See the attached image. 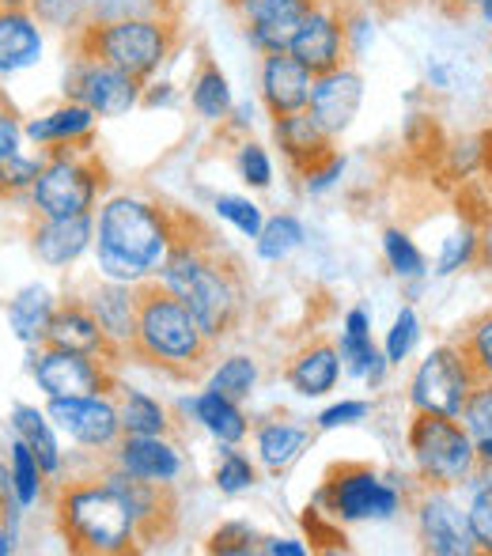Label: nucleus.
<instances>
[{"instance_id":"nucleus-1","label":"nucleus","mask_w":492,"mask_h":556,"mask_svg":"<svg viewBox=\"0 0 492 556\" xmlns=\"http://www.w3.org/2000/svg\"><path fill=\"white\" fill-rule=\"evenodd\" d=\"M160 280L198 315L216 344L243 323L250 300L243 257L224 247L201 216L175 208V242L167 250Z\"/></svg>"},{"instance_id":"nucleus-2","label":"nucleus","mask_w":492,"mask_h":556,"mask_svg":"<svg viewBox=\"0 0 492 556\" xmlns=\"http://www.w3.org/2000/svg\"><path fill=\"white\" fill-rule=\"evenodd\" d=\"M133 300H137V326H133V341L125 352L137 364L175 382H198L201 375H209L216 359V341L160 277L133 285Z\"/></svg>"},{"instance_id":"nucleus-3","label":"nucleus","mask_w":492,"mask_h":556,"mask_svg":"<svg viewBox=\"0 0 492 556\" xmlns=\"http://www.w3.org/2000/svg\"><path fill=\"white\" fill-rule=\"evenodd\" d=\"M175 242V208L140 198H111L99 208V273L118 285H140L160 277Z\"/></svg>"},{"instance_id":"nucleus-4","label":"nucleus","mask_w":492,"mask_h":556,"mask_svg":"<svg viewBox=\"0 0 492 556\" xmlns=\"http://www.w3.org/2000/svg\"><path fill=\"white\" fill-rule=\"evenodd\" d=\"M53 527L68 553L80 556H122L140 553L137 519L129 500L99 477H68L53 492Z\"/></svg>"},{"instance_id":"nucleus-5","label":"nucleus","mask_w":492,"mask_h":556,"mask_svg":"<svg viewBox=\"0 0 492 556\" xmlns=\"http://www.w3.org/2000/svg\"><path fill=\"white\" fill-rule=\"evenodd\" d=\"M111 186L106 163L99 160L96 140L84 144L46 148V163L30 186V208L50 220H68V216H88L99 205V198Z\"/></svg>"},{"instance_id":"nucleus-6","label":"nucleus","mask_w":492,"mask_h":556,"mask_svg":"<svg viewBox=\"0 0 492 556\" xmlns=\"http://www.w3.org/2000/svg\"><path fill=\"white\" fill-rule=\"evenodd\" d=\"M73 50L103 58L137 80H155L178 50V20H122L88 23L73 38Z\"/></svg>"},{"instance_id":"nucleus-7","label":"nucleus","mask_w":492,"mask_h":556,"mask_svg":"<svg viewBox=\"0 0 492 556\" xmlns=\"http://www.w3.org/2000/svg\"><path fill=\"white\" fill-rule=\"evenodd\" d=\"M405 443H409L413 469H417V481L425 489L451 492L474 481V473H478V446L458 417L413 409Z\"/></svg>"},{"instance_id":"nucleus-8","label":"nucleus","mask_w":492,"mask_h":556,"mask_svg":"<svg viewBox=\"0 0 492 556\" xmlns=\"http://www.w3.org/2000/svg\"><path fill=\"white\" fill-rule=\"evenodd\" d=\"M315 504L338 522H382L394 519L398 507H402V496H398L394 484L382 481L379 469L368 466V462H338L326 473Z\"/></svg>"},{"instance_id":"nucleus-9","label":"nucleus","mask_w":492,"mask_h":556,"mask_svg":"<svg viewBox=\"0 0 492 556\" xmlns=\"http://www.w3.org/2000/svg\"><path fill=\"white\" fill-rule=\"evenodd\" d=\"M140 96H144V80H137L103 58L73 50L65 73V99L88 106L99 117H125L140 106Z\"/></svg>"},{"instance_id":"nucleus-10","label":"nucleus","mask_w":492,"mask_h":556,"mask_svg":"<svg viewBox=\"0 0 492 556\" xmlns=\"http://www.w3.org/2000/svg\"><path fill=\"white\" fill-rule=\"evenodd\" d=\"M474 387H478V382H474L466 359L458 356L455 344L443 341L420 359L417 375H413V382H409V405L413 409H425V413L458 417Z\"/></svg>"},{"instance_id":"nucleus-11","label":"nucleus","mask_w":492,"mask_h":556,"mask_svg":"<svg viewBox=\"0 0 492 556\" xmlns=\"http://www.w3.org/2000/svg\"><path fill=\"white\" fill-rule=\"evenodd\" d=\"M38 390L46 397H84V394H118V379H114V364L88 352H68V349H46L38 344V356L30 364Z\"/></svg>"},{"instance_id":"nucleus-12","label":"nucleus","mask_w":492,"mask_h":556,"mask_svg":"<svg viewBox=\"0 0 492 556\" xmlns=\"http://www.w3.org/2000/svg\"><path fill=\"white\" fill-rule=\"evenodd\" d=\"M288 53L295 61H303L315 76L333 73L341 65H353L345 38V4L341 0H315L311 12L303 15L300 30L292 35Z\"/></svg>"},{"instance_id":"nucleus-13","label":"nucleus","mask_w":492,"mask_h":556,"mask_svg":"<svg viewBox=\"0 0 492 556\" xmlns=\"http://www.w3.org/2000/svg\"><path fill=\"white\" fill-rule=\"evenodd\" d=\"M106 481L129 500L133 519H137V542L140 549H152V545H163L175 538L178 530V496L171 484L163 481H144V477H133L125 469H106Z\"/></svg>"},{"instance_id":"nucleus-14","label":"nucleus","mask_w":492,"mask_h":556,"mask_svg":"<svg viewBox=\"0 0 492 556\" xmlns=\"http://www.w3.org/2000/svg\"><path fill=\"white\" fill-rule=\"evenodd\" d=\"M50 420L88 451H111L122 440V417L114 394H84V397H50L46 405Z\"/></svg>"},{"instance_id":"nucleus-15","label":"nucleus","mask_w":492,"mask_h":556,"mask_svg":"<svg viewBox=\"0 0 492 556\" xmlns=\"http://www.w3.org/2000/svg\"><path fill=\"white\" fill-rule=\"evenodd\" d=\"M46 349H68V352H88V356H99L106 364H118L122 359V344L114 341L111 333L103 330V323L96 318V311L88 307L84 295H68L53 307V318L46 326L42 337Z\"/></svg>"},{"instance_id":"nucleus-16","label":"nucleus","mask_w":492,"mask_h":556,"mask_svg":"<svg viewBox=\"0 0 492 556\" xmlns=\"http://www.w3.org/2000/svg\"><path fill=\"white\" fill-rule=\"evenodd\" d=\"M417 538H420V549L432 556L478 553L470 515L458 511L455 500L443 489H425V496L417 500Z\"/></svg>"},{"instance_id":"nucleus-17","label":"nucleus","mask_w":492,"mask_h":556,"mask_svg":"<svg viewBox=\"0 0 492 556\" xmlns=\"http://www.w3.org/2000/svg\"><path fill=\"white\" fill-rule=\"evenodd\" d=\"M315 0H228L231 12L243 20L247 42L257 53H280L292 46V35L300 30L303 15Z\"/></svg>"},{"instance_id":"nucleus-18","label":"nucleus","mask_w":492,"mask_h":556,"mask_svg":"<svg viewBox=\"0 0 492 556\" xmlns=\"http://www.w3.org/2000/svg\"><path fill=\"white\" fill-rule=\"evenodd\" d=\"M311 88H315V73L303 61H295L288 50L262 53V68H257V96L269 117H285L295 111H307Z\"/></svg>"},{"instance_id":"nucleus-19","label":"nucleus","mask_w":492,"mask_h":556,"mask_svg":"<svg viewBox=\"0 0 492 556\" xmlns=\"http://www.w3.org/2000/svg\"><path fill=\"white\" fill-rule=\"evenodd\" d=\"M361 106H364V76L353 65H341L333 73L315 76L307 111L326 125L330 137H341V132L353 129Z\"/></svg>"},{"instance_id":"nucleus-20","label":"nucleus","mask_w":492,"mask_h":556,"mask_svg":"<svg viewBox=\"0 0 492 556\" xmlns=\"http://www.w3.org/2000/svg\"><path fill=\"white\" fill-rule=\"evenodd\" d=\"M27 239H30V254L38 262L50 265V269H65V265H73L91 247L96 220H91V213L68 216V220H50V216L35 213V224L27 227Z\"/></svg>"},{"instance_id":"nucleus-21","label":"nucleus","mask_w":492,"mask_h":556,"mask_svg":"<svg viewBox=\"0 0 492 556\" xmlns=\"http://www.w3.org/2000/svg\"><path fill=\"white\" fill-rule=\"evenodd\" d=\"M273 140H277L280 155H285L295 175H303V170H311L315 163H323L330 152H338V148H333L338 137H330L326 125L311 111L273 117Z\"/></svg>"},{"instance_id":"nucleus-22","label":"nucleus","mask_w":492,"mask_h":556,"mask_svg":"<svg viewBox=\"0 0 492 556\" xmlns=\"http://www.w3.org/2000/svg\"><path fill=\"white\" fill-rule=\"evenodd\" d=\"M341 375V349L330 341V337H311L307 344L292 352L285 367V379L295 394L303 397H323L338 387Z\"/></svg>"},{"instance_id":"nucleus-23","label":"nucleus","mask_w":492,"mask_h":556,"mask_svg":"<svg viewBox=\"0 0 492 556\" xmlns=\"http://www.w3.org/2000/svg\"><path fill=\"white\" fill-rule=\"evenodd\" d=\"M42 23L23 4H0V76L27 73L42 61Z\"/></svg>"},{"instance_id":"nucleus-24","label":"nucleus","mask_w":492,"mask_h":556,"mask_svg":"<svg viewBox=\"0 0 492 556\" xmlns=\"http://www.w3.org/2000/svg\"><path fill=\"white\" fill-rule=\"evenodd\" d=\"M114 451V466L144 481L175 484L182 473V454L167 443V435H122Z\"/></svg>"},{"instance_id":"nucleus-25","label":"nucleus","mask_w":492,"mask_h":556,"mask_svg":"<svg viewBox=\"0 0 492 556\" xmlns=\"http://www.w3.org/2000/svg\"><path fill=\"white\" fill-rule=\"evenodd\" d=\"M96 122H99L96 111L65 99V103L53 106V111L27 117V122H23V137L42 148V152L46 148H61V144H84V140H96Z\"/></svg>"},{"instance_id":"nucleus-26","label":"nucleus","mask_w":492,"mask_h":556,"mask_svg":"<svg viewBox=\"0 0 492 556\" xmlns=\"http://www.w3.org/2000/svg\"><path fill=\"white\" fill-rule=\"evenodd\" d=\"M84 300H88V307L96 311V318L103 323V330L111 333L122 349H129L133 326H137V300H133V285H118V280L103 277V285H91L88 292H84Z\"/></svg>"},{"instance_id":"nucleus-27","label":"nucleus","mask_w":492,"mask_h":556,"mask_svg":"<svg viewBox=\"0 0 492 556\" xmlns=\"http://www.w3.org/2000/svg\"><path fill=\"white\" fill-rule=\"evenodd\" d=\"M341 359H345V371L349 375H361V379H368L371 387H379L382 382V371H387L390 359L379 356V349H375L371 341V326H368V311L353 307L345 315V333H341Z\"/></svg>"},{"instance_id":"nucleus-28","label":"nucleus","mask_w":492,"mask_h":556,"mask_svg":"<svg viewBox=\"0 0 492 556\" xmlns=\"http://www.w3.org/2000/svg\"><path fill=\"white\" fill-rule=\"evenodd\" d=\"M190 106L201 122L209 125H224L236 106V91H231V80L213 58H201L198 73L190 80Z\"/></svg>"},{"instance_id":"nucleus-29","label":"nucleus","mask_w":492,"mask_h":556,"mask_svg":"<svg viewBox=\"0 0 492 556\" xmlns=\"http://www.w3.org/2000/svg\"><path fill=\"white\" fill-rule=\"evenodd\" d=\"M53 307H58V300L50 295V288L27 285L8 300V326H12V333L20 337L23 344H42L46 326H50V318H53Z\"/></svg>"},{"instance_id":"nucleus-30","label":"nucleus","mask_w":492,"mask_h":556,"mask_svg":"<svg viewBox=\"0 0 492 556\" xmlns=\"http://www.w3.org/2000/svg\"><path fill=\"white\" fill-rule=\"evenodd\" d=\"M307 440H311L307 428L292 425V420H265V425H257V454H262L269 473H285L303 454Z\"/></svg>"},{"instance_id":"nucleus-31","label":"nucleus","mask_w":492,"mask_h":556,"mask_svg":"<svg viewBox=\"0 0 492 556\" xmlns=\"http://www.w3.org/2000/svg\"><path fill=\"white\" fill-rule=\"evenodd\" d=\"M53 420L50 413H38L35 405H15L12 409V428L23 443L35 451L38 466H42L46 477H58L61 473V446L53 440Z\"/></svg>"},{"instance_id":"nucleus-32","label":"nucleus","mask_w":492,"mask_h":556,"mask_svg":"<svg viewBox=\"0 0 492 556\" xmlns=\"http://www.w3.org/2000/svg\"><path fill=\"white\" fill-rule=\"evenodd\" d=\"M190 409L224 446H236V443L247 440L250 425H247L243 409H239V402H231V397L216 394V390H205V394L193 397Z\"/></svg>"},{"instance_id":"nucleus-33","label":"nucleus","mask_w":492,"mask_h":556,"mask_svg":"<svg viewBox=\"0 0 492 556\" xmlns=\"http://www.w3.org/2000/svg\"><path fill=\"white\" fill-rule=\"evenodd\" d=\"M451 344H455L458 356L466 359L474 382H492V307L466 318V323L451 333Z\"/></svg>"},{"instance_id":"nucleus-34","label":"nucleus","mask_w":492,"mask_h":556,"mask_svg":"<svg viewBox=\"0 0 492 556\" xmlns=\"http://www.w3.org/2000/svg\"><path fill=\"white\" fill-rule=\"evenodd\" d=\"M0 4H23L42 27L73 38L91 23V0H0Z\"/></svg>"},{"instance_id":"nucleus-35","label":"nucleus","mask_w":492,"mask_h":556,"mask_svg":"<svg viewBox=\"0 0 492 556\" xmlns=\"http://www.w3.org/2000/svg\"><path fill=\"white\" fill-rule=\"evenodd\" d=\"M118 417H122V435H167L171 420L155 397L140 394V390H125L118 402Z\"/></svg>"},{"instance_id":"nucleus-36","label":"nucleus","mask_w":492,"mask_h":556,"mask_svg":"<svg viewBox=\"0 0 492 556\" xmlns=\"http://www.w3.org/2000/svg\"><path fill=\"white\" fill-rule=\"evenodd\" d=\"M182 0H91V23L122 20H178Z\"/></svg>"},{"instance_id":"nucleus-37","label":"nucleus","mask_w":492,"mask_h":556,"mask_svg":"<svg viewBox=\"0 0 492 556\" xmlns=\"http://www.w3.org/2000/svg\"><path fill=\"white\" fill-rule=\"evenodd\" d=\"M42 163H46V152L27 155L23 148L0 152V201H15V198H23V193H30Z\"/></svg>"},{"instance_id":"nucleus-38","label":"nucleus","mask_w":492,"mask_h":556,"mask_svg":"<svg viewBox=\"0 0 492 556\" xmlns=\"http://www.w3.org/2000/svg\"><path fill=\"white\" fill-rule=\"evenodd\" d=\"M382 254H387V265L394 269V277H402V280H420L428 273L425 254H420V247L402 227H387V231H382Z\"/></svg>"},{"instance_id":"nucleus-39","label":"nucleus","mask_w":492,"mask_h":556,"mask_svg":"<svg viewBox=\"0 0 492 556\" xmlns=\"http://www.w3.org/2000/svg\"><path fill=\"white\" fill-rule=\"evenodd\" d=\"M254 387H257V364L250 356H228L213 371V382H209V390H216V394L231 397L239 405L254 394Z\"/></svg>"},{"instance_id":"nucleus-40","label":"nucleus","mask_w":492,"mask_h":556,"mask_svg":"<svg viewBox=\"0 0 492 556\" xmlns=\"http://www.w3.org/2000/svg\"><path fill=\"white\" fill-rule=\"evenodd\" d=\"M300 247H303V224L288 213L265 220L262 235H257V257H265V262H280V257H288Z\"/></svg>"},{"instance_id":"nucleus-41","label":"nucleus","mask_w":492,"mask_h":556,"mask_svg":"<svg viewBox=\"0 0 492 556\" xmlns=\"http://www.w3.org/2000/svg\"><path fill=\"white\" fill-rule=\"evenodd\" d=\"M42 466H38L35 451H30L27 443L15 435L12 440V489H15V500H20L23 507H30L38 500V492H42Z\"/></svg>"},{"instance_id":"nucleus-42","label":"nucleus","mask_w":492,"mask_h":556,"mask_svg":"<svg viewBox=\"0 0 492 556\" xmlns=\"http://www.w3.org/2000/svg\"><path fill=\"white\" fill-rule=\"evenodd\" d=\"M262 542L265 538L257 534L250 522H224L209 534L205 542V553H220V556H254L262 553Z\"/></svg>"},{"instance_id":"nucleus-43","label":"nucleus","mask_w":492,"mask_h":556,"mask_svg":"<svg viewBox=\"0 0 492 556\" xmlns=\"http://www.w3.org/2000/svg\"><path fill=\"white\" fill-rule=\"evenodd\" d=\"M254 484H257L254 462H250L243 451L228 446V451L220 454V462H216V489H220L224 496H239V492L254 489Z\"/></svg>"},{"instance_id":"nucleus-44","label":"nucleus","mask_w":492,"mask_h":556,"mask_svg":"<svg viewBox=\"0 0 492 556\" xmlns=\"http://www.w3.org/2000/svg\"><path fill=\"white\" fill-rule=\"evenodd\" d=\"M236 170L250 190H269L273 186V160L257 140H239L236 148Z\"/></svg>"},{"instance_id":"nucleus-45","label":"nucleus","mask_w":492,"mask_h":556,"mask_svg":"<svg viewBox=\"0 0 492 556\" xmlns=\"http://www.w3.org/2000/svg\"><path fill=\"white\" fill-rule=\"evenodd\" d=\"M466 265H478V227L466 224L463 231H455L440 250V262H436V273L447 277V273H458Z\"/></svg>"},{"instance_id":"nucleus-46","label":"nucleus","mask_w":492,"mask_h":556,"mask_svg":"<svg viewBox=\"0 0 492 556\" xmlns=\"http://www.w3.org/2000/svg\"><path fill=\"white\" fill-rule=\"evenodd\" d=\"M466 515H470V530H474V542H478V553H492V473H485V481L474 489Z\"/></svg>"},{"instance_id":"nucleus-47","label":"nucleus","mask_w":492,"mask_h":556,"mask_svg":"<svg viewBox=\"0 0 492 556\" xmlns=\"http://www.w3.org/2000/svg\"><path fill=\"white\" fill-rule=\"evenodd\" d=\"M458 420H463L466 432H470L474 440H485V435H492V382H478V387L470 390V397H466Z\"/></svg>"},{"instance_id":"nucleus-48","label":"nucleus","mask_w":492,"mask_h":556,"mask_svg":"<svg viewBox=\"0 0 492 556\" xmlns=\"http://www.w3.org/2000/svg\"><path fill=\"white\" fill-rule=\"evenodd\" d=\"M216 213H220V220L236 224L247 239H257L262 227H265L262 208H257L250 198H236V193H220V198H216Z\"/></svg>"},{"instance_id":"nucleus-49","label":"nucleus","mask_w":492,"mask_h":556,"mask_svg":"<svg viewBox=\"0 0 492 556\" xmlns=\"http://www.w3.org/2000/svg\"><path fill=\"white\" fill-rule=\"evenodd\" d=\"M417 337H420L417 311L402 307V311H398V318H394V326H390V333H387V359H390V364H402V359L413 352V344H417Z\"/></svg>"},{"instance_id":"nucleus-50","label":"nucleus","mask_w":492,"mask_h":556,"mask_svg":"<svg viewBox=\"0 0 492 556\" xmlns=\"http://www.w3.org/2000/svg\"><path fill=\"white\" fill-rule=\"evenodd\" d=\"M341 175H345V155H341V152H330L323 163H315L311 170H303L300 182H303V190H307L311 198H318V193L333 190Z\"/></svg>"},{"instance_id":"nucleus-51","label":"nucleus","mask_w":492,"mask_h":556,"mask_svg":"<svg viewBox=\"0 0 492 556\" xmlns=\"http://www.w3.org/2000/svg\"><path fill=\"white\" fill-rule=\"evenodd\" d=\"M345 38H349V61H361L375 46V27L368 12L361 8H345Z\"/></svg>"},{"instance_id":"nucleus-52","label":"nucleus","mask_w":492,"mask_h":556,"mask_svg":"<svg viewBox=\"0 0 492 556\" xmlns=\"http://www.w3.org/2000/svg\"><path fill=\"white\" fill-rule=\"evenodd\" d=\"M368 413H371L368 402H338L318 413L315 425H318V432H333V428H341V425H356V420H364Z\"/></svg>"},{"instance_id":"nucleus-53","label":"nucleus","mask_w":492,"mask_h":556,"mask_svg":"<svg viewBox=\"0 0 492 556\" xmlns=\"http://www.w3.org/2000/svg\"><path fill=\"white\" fill-rule=\"evenodd\" d=\"M23 140V122L20 111L12 106V99L0 91V152H15Z\"/></svg>"},{"instance_id":"nucleus-54","label":"nucleus","mask_w":492,"mask_h":556,"mask_svg":"<svg viewBox=\"0 0 492 556\" xmlns=\"http://www.w3.org/2000/svg\"><path fill=\"white\" fill-rule=\"evenodd\" d=\"M455 20H474L478 27H492V0H443Z\"/></svg>"},{"instance_id":"nucleus-55","label":"nucleus","mask_w":492,"mask_h":556,"mask_svg":"<svg viewBox=\"0 0 492 556\" xmlns=\"http://www.w3.org/2000/svg\"><path fill=\"white\" fill-rule=\"evenodd\" d=\"M175 99H178V91H175V84H171V80H148L144 96H140V106L155 111V106H171Z\"/></svg>"},{"instance_id":"nucleus-56","label":"nucleus","mask_w":492,"mask_h":556,"mask_svg":"<svg viewBox=\"0 0 492 556\" xmlns=\"http://www.w3.org/2000/svg\"><path fill=\"white\" fill-rule=\"evenodd\" d=\"M262 553H269V556H307V545L295 542V538H265Z\"/></svg>"},{"instance_id":"nucleus-57","label":"nucleus","mask_w":492,"mask_h":556,"mask_svg":"<svg viewBox=\"0 0 492 556\" xmlns=\"http://www.w3.org/2000/svg\"><path fill=\"white\" fill-rule=\"evenodd\" d=\"M478 265L492 273V216L485 220V227L478 231Z\"/></svg>"},{"instance_id":"nucleus-58","label":"nucleus","mask_w":492,"mask_h":556,"mask_svg":"<svg viewBox=\"0 0 492 556\" xmlns=\"http://www.w3.org/2000/svg\"><path fill=\"white\" fill-rule=\"evenodd\" d=\"M474 446H478V473H492V435L474 440Z\"/></svg>"},{"instance_id":"nucleus-59","label":"nucleus","mask_w":492,"mask_h":556,"mask_svg":"<svg viewBox=\"0 0 492 556\" xmlns=\"http://www.w3.org/2000/svg\"><path fill=\"white\" fill-rule=\"evenodd\" d=\"M0 519H4V511H0ZM15 549V538L8 534V527H0V556H8Z\"/></svg>"},{"instance_id":"nucleus-60","label":"nucleus","mask_w":492,"mask_h":556,"mask_svg":"<svg viewBox=\"0 0 492 556\" xmlns=\"http://www.w3.org/2000/svg\"><path fill=\"white\" fill-rule=\"evenodd\" d=\"M485 65H489V76H492V38H489V50H485Z\"/></svg>"}]
</instances>
